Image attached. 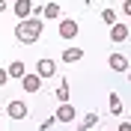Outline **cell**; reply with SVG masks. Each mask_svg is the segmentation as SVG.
Masks as SVG:
<instances>
[{
	"label": "cell",
	"mask_w": 131,
	"mask_h": 131,
	"mask_svg": "<svg viewBox=\"0 0 131 131\" xmlns=\"http://www.w3.org/2000/svg\"><path fill=\"white\" fill-rule=\"evenodd\" d=\"M15 36H18V42H24V45H33V42L42 36V18H27V21H18Z\"/></svg>",
	"instance_id": "cell-1"
},
{
	"label": "cell",
	"mask_w": 131,
	"mask_h": 131,
	"mask_svg": "<svg viewBox=\"0 0 131 131\" xmlns=\"http://www.w3.org/2000/svg\"><path fill=\"white\" fill-rule=\"evenodd\" d=\"M57 33H60V39H74V36H78V21H74V18H63L60 27H57Z\"/></svg>",
	"instance_id": "cell-2"
},
{
	"label": "cell",
	"mask_w": 131,
	"mask_h": 131,
	"mask_svg": "<svg viewBox=\"0 0 131 131\" xmlns=\"http://www.w3.org/2000/svg\"><path fill=\"white\" fill-rule=\"evenodd\" d=\"M12 12L18 15V21H27V18H30V12H33V0H15Z\"/></svg>",
	"instance_id": "cell-3"
},
{
	"label": "cell",
	"mask_w": 131,
	"mask_h": 131,
	"mask_svg": "<svg viewBox=\"0 0 131 131\" xmlns=\"http://www.w3.org/2000/svg\"><path fill=\"white\" fill-rule=\"evenodd\" d=\"M36 74H39V78H54V74H57V63H54V60H39Z\"/></svg>",
	"instance_id": "cell-4"
},
{
	"label": "cell",
	"mask_w": 131,
	"mask_h": 131,
	"mask_svg": "<svg viewBox=\"0 0 131 131\" xmlns=\"http://www.w3.org/2000/svg\"><path fill=\"white\" fill-rule=\"evenodd\" d=\"M6 113L12 116V119H24L30 110H27V104H24V101H9V104H6Z\"/></svg>",
	"instance_id": "cell-5"
},
{
	"label": "cell",
	"mask_w": 131,
	"mask_h": 131,
	"mask_svg": "<svg viewBox=\"0 0 131 131\" xmlns=\"http://www.w3.org/2000/svg\"><path fill=\"white\" fill-rule=\"evenodd\" d=\"M54 116H57V122H72L74 116H78V110H74V107L66 101V104H60V107H57V113H54Z\"/></svg>",
	"instance_id": "cell-6"
},
{
	"label": "cell",
	"mask_w": 131,
	"mask_h": 131,
	"mask_svg": "<svg viewBox=\"0 0 131 131\" xmlns=\"http://www.w3.org/2000/svg\"><path fill=\"white\" fill-rule=\"evenodd\" d=\"M21 86H24V92H39L42 90V78L39 74H24L21 78Z\"/></svg>",
	"instance_id": "cell-7"
},
{
	"label": "cell",
	"mask_w": 131,
	"mask_h": 131,
	"mask_svg": "<svg viewBox=\"0 0 131 131\" xmlns=\"http://www.w3.org/2000/svg\"><path fill=\"white\" fill-rule=\"evenodd\" d=\"M128 36H131V33H128L125 24H113V27H110V42H116V45H122Z\"/></svg>",
	"instance_id": "cell-8"
},
{
	"label": "cell",
	"mask_w": 131,
	"mask_h": 131,
	"mask_svg": "<svg viewBox=\"0 0 131 131\" xmlns=\"http://www.w3.org/2000/svg\"><path fill=\"white\" fill-rule=\"evenodd\" d=\"M107 63H110V69H113V72H125V69H128V60H125V54H119V51H116V54H110V57H107Z\"/></svg>",
	"instance_id": "cell-9"
},
{
	"label": "cell",
	"mask_w": 131,
	"mask_h": 131,
	"mask_svg": "<svg viewBox=\"0 0 131 131\" xmlns=\"http://www.w3.org/2000/svg\"><path fill=\"white\" fill-rule=\"evenodd\" d=\"M24 74H27V66L21 63V60H15V63H9V78H18V81H21Z\"/></svg>",
	"instance_id": "cell-10"
},
{
	"label": "cell",
	"mask_w": 131,
	"mask_h": 131,
	"mask_svg": "<svg viewBox=\"0 0 131 131\" xmlns=\"http://www.w3.org/2000/svg\"><path fill=\"white\" fill-rule=\"evenodd\" d=\"M69 92H72V86H69V83H57V90H54V98H57L60 104H66V101H69Z\"/></svg>",
	"instance_id": "cell-11"
},
{
	"label": "cell",
	"mask_w": 131,
	"mask_h": 131,
	"mask_svg": "<svg viewBox=\"0 0 131 131\" xmlns=\"http://www.w3.org/2000/svg\"><path fill=\"white\" fill-rule=\"evenodd\" d=\"M107 101H110V113H113V116H122V98L116 95V92H110Z\"/></svg>",
	"instance_id": "cell-12"
},
{
	"label": "cell",
	"mask_w": 131,
	"mask_h": 131,
	"mask_svg": "<svg viewBox=\"0 0 131 131\" xmlns=\"http://www.w3.org/2000/svg\"><path fill=\"white\" fill-rule=\"evenodd\" d=\"M63 60L66 63H78V60H83V51L81 48H66L63 51Z\"/></svg>",
	"instance_id": "cell-13"
},
{
	"label": "cell",
	"mask_w": 131,
	"mask_h": 131,
	"mask_svg": "<svg viewBox=\"0 0 131 131\" xmlns=\"http://www.w3.org/2000/svg\"><path fill=\"white\" fill-rule=\"evenodd\" d=\"M92 125H98V113H86L81 119V125H78V131H90Z\"/></svg>",
	"instance_id": "cell-14"
},
{
	"label": "cell",
	"mask_w": 131,
	"mask_h": 131,
	"mask_svg": "<svg viewBox=\"0 0 131 131\" xmlns=\"http://www.w3.org/2000/svg\"><path fill=\"white\" fill-rule=\"evenodd\" d=\"M60 12H63V9H60L57 3H48V6H42V18H51V21H54V18H60Z\"/></svg>",
	"instance_id": "cell-15"
},
{
	"label": "cell",
	"mask_w": 131,
	"mask_h": 131,
	"mask_svg": "<svg viewBox=\"0 0 131 131\" xmlns=\"http://www.w3.org/2000/svg\"><path fill=\"white\" fill-rule=\"evenodd\" d=\"M101 21H104V24H119V21H116V9H101Z\"/></svg>",
	"instance_id": "cell-16"
},
{
	"label": "cell",
	"mask_w": 131,
	"mask_h": 131,
	"mask_svg": "<svg viewBox=\"0 0 131 131\" xmlns=\"http://www.w3.org/2000/svg\"><path fill=\"white\" fill-rule=\"evenodd\" d=\"M6 81H9V69H0V86H6Z\"/></svg>",
	"instance_id": "cell-17"
},
{
	"label": "cell",
	"mask_w": 131,
	"mask_h": 131,
	"mask_svg": "<svg viewBox=\"0 0 131 131\" xmlns=\"http://www.w3.org/2000/svg\"><path fill=\"white\" fill-rule=\"evenodd\" d=\"M122 3H125V6H122V12H125V15L131 18V0H122Z\"/></svg>",
	"instance_id": "cell-18"
},
{
	"label": "cell",
	"mask_w": 131,
	"mask_h": 131,
	"mask_svg": "<svg viewBox=\"0 0 131 131\" xmlns=\"http://www.w3.org/2000/svg\"><path fill=\"white\" fill-rule=\"evenodd\" d=\"M116 131H131V122H122V125H119Z\"/></svg>",
	"instance_id": "cell-19"
},
{
	"label": "cell",
	"mask_w": 131,
	"mask_h": 131,
	"mask_svg": "<svg viewBox=\"0 0 131 131\" xmlns=\"http://www.w3.org/2000/svg\"><path fill=\"white\" fill-rule=\"evenodd\" d=\"M3 9H6V0H0V12H3Z\"/></svg>",
	"instance_id": "cell-20"
},
{
	"label": "cell",
	"mask_w": 131,
	"mask_h": 131,
	"mask_svg": "<svg viewBox=\"0 0 131 131\" xmlns=\"http://www.w3.org/2000/svg\"><path fill=\"white\" fill-rule=\"evenodd\" d=\"M128 81H131V69H128Z\"/></svg>",
	"instance_id": "cell-21"
}]
</instances>
